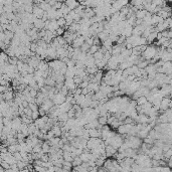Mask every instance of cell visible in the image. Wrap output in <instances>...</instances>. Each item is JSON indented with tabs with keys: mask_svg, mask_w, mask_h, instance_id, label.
Listing matches in <instances>:
<instances>
[{
	"mask_svg": "<svg viewBox=\"0 0 172 172\" xmlns=\"http://www.w3.org/2000/svg\"><path fill=\"white\" fill-rule=\"evenodd\" d=\"M64 3H65L71 10H74V9L80 5V3L77 2V1H66V2H64Z\"/></svg>",
	"mask_w": 172,
	"mask_h": 172,
	"instance_id": "cell-3",
	"label": "cell"
},
{
	"mask_svg": "<svg viewBox=\"0 0 172 172\" xmlns=\"http://www.w3.org/2000/svg\"><path fill=\"white\" fill-rule=\"evenodd\" d=\"M66 114H67L68 119H74V114H75V113H74V110L73 108H72V109H71L70 111H68Z\"/></svg>",
	"mask_w": 172,
	"mask_h": 172,
	"instance_id": "cell-15",
	"label": "cell"
},
{
	"mask_svg": "<svg viewBox=\"0 0 172 172\" xmlns=\"http://www.w3.org/2000/svg\"><path fill=\"white\" fill-rule=\"evenodd\" d=\"M39 118V114H38V110L37 111H33L32 114H31V119L34 121V120H36Z\"/></svg>",
	"mask_w": 172,
	"mask_h": 172,
	"instance_id": "cell-17",
	"label": "cell"
},
{
	"mask_svg": "<svg viewBox=\"0 0 172 172\" xmlns=\"http://www.w3.org/2000/svg\"><path fill=\"white\" fill-rule=\"evenodd\" d=\"M65 28H61V27H58V28L56 30V32H57V36H63V34H64V32H65Z\"/></svg>",
	"mask_w": 172,
	"mask_h": 172,
	"instance_id": "cell-18",
	"label": "cell"
},
{
	"mask_svg": "<svg viewBox=\"0 0 172 172\" xmlns=\"http://www.w3.org/2000/svg\"><path fill=\"white\" fill-rule=\"evenodd\" d=\"M74 66H75V63H74V60H72V59L68 60L67 64H66V67H67V68H72V67H74Z\"/></svg>",
	"mask_w": 172,
	"mask_h": 172,
	"instance_id": "cell-21",
	"label": "cell"
},
{
	"mask_svg": "<svg viewBox=\"0 0 172 172\" xmlns=\"http://www.w3.org/2000/svg\"><path fill=\"white\" fill-rule=\"evenodd\" d=\"M90 45H89V44H87L86 42L84 43V44H82L81 47H80V50H81V52H88L89 51V49H90Z\"/></svg>",
	"mask_w": 172,
	"mask_h": 172,
	"instance_id": "cell-14",
	"label": "cell"
},
{
	"mask_svg": "<svg viewBox=\"0 0 172 172\" xmlns=\"http://www.w3.org/2000/svg\"><path fill=\"white\" fill-rule=\"evenodd\" d=\"M33 26H34V28H36V29H38V30H41V29L44 28V22H43L41 19L36 18V19L33 21Z\"/></svg>",
	"mask_w": 172,
	"mask_h": 172,
	"instance_id": "cell-1",
	"label": "cell"
},
{
	"mask_svg": "<svg viewBox=\"0 0 172 172\" xmlns=\"http://www.w3.org/2000/svg\"><path fill=\"white\" fill-rule=\"evenodd\" d=\"M97 120H98V123L100 124V125H102V126L107 125V121H108L107 117H99Z\"/></svg>",
	"mask_w": 172,
	"mask_h": 172,
	"instance_id": "cell-12",
	"label": "cell"
},
{
	"mask_svg": "<svg viewBox=\"0 0 172 172\" xmlns=\"http://www.w3.org/2000/svg\"><path fill=\"white\" fill-rule=\"evenodd\" d=\"M136 102H137V105L143 106V105H145L147 103V99H146V97H144V96H141V97H139L138 99H137Z\"/></svg>",
	"mask_w": 172,
	"mask_h": 172,
	"instance_id": "cell-8",
	"label": "cell"
},
{
	"mask_svg": "<svg viewBox=\"0 0 172 172\" xmlns=\"http://www.w3.org/2000/svg\"><path fill=\"white\" fill-rule=\"evenodd\" d=\"M97 37L100 39L101 42H104L105 40H107V39L109 38V35H108L107 33H105L104 31H103V32H101V33H98V34H97Z\"/></svg>",
	"mask_w": 172,
	"mask_h": 172,
	"instance_id": "cell-6",
	"label": "cell"
},
{
	"mask_svg": "<svg viewBox=\"0 0 172 172\" xmlns=\"http://www.w3.org/2000/svg\"><path fill=\"white\" fill-rule=\"evenodd\" d=\"M37 93H38V92H36L35 90L31 89V90L29 91V96H30L31 98H34V99H35V98H36V96H37Z\"/></svg>",
	"mask_w": 172,
	"mask_h": 172,
	"instance_id": "cell-19",
	"label": "cell"
},
{
	"mask_svg": "<svg viewBox=\"0 0 172 172\" xmlns=\"http://www.w3.org/2000/svg\"><path fill=\"white\" fill-rule=\"evenodd\" d=\"M94 75H95V78H94V79L96 80V82H100L103 80V77H104V72H103V71H98Z\"/></svg>",
	"mask_w": 172,
	"mask_h": 172,
	"instance_id": "cell-5",
	"label": "cell"
},
{
	"mask_svg": "<svg viewBox=\"0 0 172 172\" xmlns=\"http://www.w3.org/2000/svg\"><path fill=\"white\" fill-rule=\"evenodd\" d=\"M93 57H94V59L95 60H103V57H104V54H103L102 52H100V51H97L96 53H94L93 54Z\"/></svg>",
	"mask_w": 172,
	"mask_h": 172,
	"instance_id": "cell-10",
	"label": "cell"
},
{
	"mask_svg": "<svg viewBox=\"0 0 172 172\" xmlns=\"http://www.w3.org/2000/svg\"><path fill=\"white\" fill-rule=\"evenodd\" d=\"M68 119V117H67V114L66 113H61L58 117H57V120L59 122H66Z\"/></svg>",
	"mask_w": 172,
	"mask_h": 172,
	"instance_id": "cell-11",
	"label": "cell"
},
{
	"mask_svg": "<svg viewBox=\"0 0 172 172\" xmlns=\"http://www.w3.org/2000/svg\"><path fill=\"white\" fill-rule=\"evenodd\" d=\"M61 5H63V2H60V1L58 2V1H57V2H56V4H54L51 8H52L53 10H58V9H60Z\"/></svg>",
	"mask_w": 172,
	"mask_h": 172,
	"instance_id": "cell-16",
	"label": "cell"
},
{
	"mask_svg": "<svg viewBox=\"0 0 172 172\" xmlns=\"http://www.w3.org/2000/svg\"><path fill=\"white\" fill-rule=\"evenodd\" d=\"M88 86H89V82H87V81H82V84L79 86V88H81V89H86Z\"/></svg>",
	"mask_w": 172,
	"mask_h": 172,
	"instance_id": "cell-22",
	"label": "cell"
},
{
	"mask_svg": "<svg viewBox=\"0 0 172 172\" xmlns=\"http://www.w3.org/2000/svg\"><path fill=\"white\" fill-rule=\"evenodd\" d=\"M51 131L53 132L54 137H60L61 136V131H60V128L57 126H52L51 128Z\"/></svg>",
	"mask_w": 172,
	"mask_h": 172,
	"instance_id": "cell-7",
	"label": "cell"
},
{
	"mask_svg": "<svg viewBox=\"0 0 172 172\" xmlns=\"http://www.w3.org/2000/svg\"><path fill=\"white\" fill-rule=\"evenodd\" d=\"M38 114H39V117H43V116H45V115H46L45 111H44V110L41 109L40 107H38Z\"/></svg>",
	"mask_w": 172,
	"mask_h": 172,
	"instance_id": "cell-23",
	"label": "cell"
},
{
	"mask_svg": "<svg viewBox=\"0 0 172 172\" xmlns=\"http://www.w3.org/2000/svg\"><path fill=\"white\" fill-rule=\"evenodd\" d=\"M57 24L58 25V27H61V28H65V26H66V20L65 18H59L57 20Z\"/></svg>",
	"mask_w": 172,
	"mask_h": 172,
	"instance_id": "cell-13",
	"label": "cell"
},
{
	"mask_svg": "<svg viewBox=\"0 0 172 172\" xmlns=\"http://www.w3.org/2000/svg\"><path fill=\"white\" fill-rule=\"evenodd\" d=\"M121 49H122V45H113L112 46V56H119V54L121 53Z\"/></svg>",
	"mask_w": 172,
	"mask_h": 172,
	"instance_id": "cell-4",
	"label": "cell"
},
{
	"mask_svg": "<svg viewBox=\"0 0 172 172\" xmlns=\"http://www.w3.org/2000/svg\"><path fill=\"white\" fill-rule=\"evenodd\" d=\"M149 65L148 60H142L140 61V63H138V65H137V66H138L139 70H145V67Z\"/></svg>",
	"mask_w": 172,
	"mask_h": 172,
	"instance_id": "cell-9",
	"label": "cell"
},
{
	"mask_svg": "<svg viewBox=\"0 0 172 172\" xmlns=\"http://www.w3.org/2000/svg\"><path fill=\"white\" fill-rule=\"evenodd\" d=\"M89 136L91 138H101V132L97 129H89Z\"/></svg>",
	"mask_w": 172,
	"mask_h": 172,
	"instance_id": "cell-2",
	"label": "cell"
},
{
	"mask_svg": "<svg viewBox=\"0 0 172 172\" xmlns=\"http://www.w3.org/2000/svg\"><path fill=\"white\" fill-rule=\"evenodd\" d=\"M28 108L31 110L32 112H33V111H37V110H38V106H37L36 104H29V105H28Z\"/></svg>",
	"mask_w": 172,
	"mask_h": 172,
	"instance_id": "cell-20",
	"label": "cell"
}]
</instances>
